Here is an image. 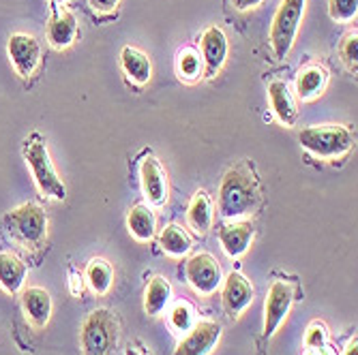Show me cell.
<instances>
[{
    "label": "cell",
    "instance_id": "cell-1",
    "mask_svg": "<svg viewBox=\"0 0 358 355\" xmlns=\"http://www.w3.org/2000/svg\"><path fill=\"white\" fill-rule=\"evenodd\" d=\"M259 204V186L253 172L241 163L230 167L219 184V214L225 220H236L253 214Z\"/></svg>",
    "mask_w": 358,
    "mask_h": 355
},
{
    "label": "cell",
    "instance_id": "cell-2",
    "mask_svg": "<svg viewBox=\"0 0 358 355\" xmlns=\"http://www.w3.org/2000/svg\"><path fill=\"white\" fill-rule=\"evenodd\" d=\"M22 154H24L26 165L32 172V178H35L37 188L43 192L45 197H50L54 202H62L64 197H67V186H64L62 178L58 176V172L52 163L48 144H45L41 133H30L24 139Z\"/></svg>",
    "mask_w": 358,
    "mask_h": 355
},
{
    "label": "cell",
    "instance_id": "cell-3",
    "mask_svg": "<svg viewBox=\"0 0 358 355\" xmlns=\"http://www.w3.org/2000/svg\"><path fill=\"white\" fill-rule=\"evenodd\" d=\"M303 150L317 158H341L354 146V133L343 124H313L299 133Z\"/></svg>",
    "mask_w": 358,
    "mask_h": 355
},
{
    "label": "cell",
    "instance_id": "cell-4",
    "mask_svg": "<svg viewBox=\"0 0 358 355\" xmlns=\"http://www.w3.org/2000/svg\"><path fill=\"white\" fill-rule=\"evenodd\" d=\"M118 319L108 308L92 310L82 324L80 342L84 355H112L118 345Z\"/></svg>",
    "mask_w": 358,
    "mask_h": 355
},
{
    "label": "cell",
    "instance_id": "cell-5",
    "mask_svg": "<svg viewBox=\"0 0 358 355\" xmlns=\"http://www.w3.org/2000/svg\"><path fill=\"white\" fill-rule=\"evenodd\" d=\"M307 0H281L271 24V45L277 60H283L294 47L301 22L305 17Z\"/></svg>",
    "mask_w": 358,
    "mask_h": 355
},
{
    "label": "cell",
    "instance_id": "cell-6",
    "mask_svg": "<svg viewBox=\"0 0 358 355\" xmlns=\"http://www.w3.org/2000/svg\"><path fill=\"white\" fill-rule=\"evenodd\" d=\"M3 222L17 240L28 246H39L48 236V214L41 206L32 202H26L7 212Z\"/></svg>",
    "mask_w": 358,
    "mask_h": 355
},
{
    "label": "cell",
    "instance_id": "cell-7",
    "mask_svg": "<svg viewBox=\"0 0 358 355\" xmlns=\"http://www.w3.org/2000/svg\"><path fill=\"white\" fill-rule=\"evenodd\" d=\"M187 282L202 296H213L223 282V270L210 252H198L185 264Z\"/></svg>",
    "mask_w": 358,
    "mask_h": 355
},
{
    "label": "cell",
    "instance_id": "cell-8",
    "mask_svg": "<svg viewBox=\"0 0 358 355\" xmlns=\"http://www.w3.org/2000/svg\"><path fill=\"white\" fill-rule=\"evenodd\" d=\"M7 54L20 77H30L41 64V43L28 32H13L7 41Z\"/></svg>",
    "mask_w": 358,
    "mask_h": 355
},
{
    "label": "cell",
    "instance_id": "cell-9",
    "mask_svg": "<svg viewBox=\"0 0 358 355\" xmlns=\"http://www.w3.org/2000/svg\"><path fill=\"white\" fill-rule=\"evenodd\" d=\"M294 304V287L287 280H275L268 289L266 304H264V336L271 338L279 326L289 315V308Z\"/></svg>",
    "mask_w": 358,
    "mask_h": 355
},
{
    "label": "cell",
    "instance_id": "cell-10",
    "mask_svg": "<svg viewBox=\"0 0 358 355\" xmlns=\"http://www.w3.org/2000/svg\"><path fill=\"white\" fill-rule=\"evenodd\" d=\"M140 184L144 190V197L148 199L150 206H164L168 202V192H170V184H168V174L164 169V165L159 163V158L152 154H146L140 163Z\"/></svg>",
    "mask_w": 358,
    "mask_h": 355
},
{
    "label": "cell",
    "instance_id": "cell-11",
    "mask_svg": "<svg viewBox=\"0 0 358 355\" xmlns=\"http://www.w3.org/2000/svg\"><path fill=\"white\" fill-rule=\"evenodd\" d=\"M221 340V326L217 321H198L174 349V355H210Z\"/></svg>",
    "mask_w": 358,
    "mask_h": 355
},
{
    "label": "cell",
    "instance_id": "cell-12",
    "mask_svg": "<svg viewBox=\"0 0 358 355\" xmlns=\"http://www.w3.org/2000/svg\"><path fill=\"white\" fill-rule=\"evenodd\" d=\"M227 54H230V43H227L225 32L219 26H208L200 37V56L206 77H215L223 69Z\"/></svg>",
    "mask_w": 358,
    "mask_h": 355
},
{
    "label": "cell",
    "instance_id": "cell-13",
    "mask_svg": "<svg viewBox=\"0 0 358 355\" xmlns=\"http://www.w3.org/2000/svg\"><path fill=\"white\" fill-rule=\"evenodd\" d=\"M221 285H223V289H221L223 310L230 317H238L243 310H247L251 306V302H253V287L245 278V274L234 270V272H230L223 278Z\"/></svg>",
    "mask_w": 358,
    "mask_h": 355
},
{
    "label": "cell",
    "instance_id": "cell-14",
    "mask_svg": "<svg viewBox=\"0 0 358 355\" xmlns=\"http://www.w3.org/2000/svg\"><path fill=\"white\" fill-rule=\"evenodd\" d=\"M217 236L225 255L236 259V257H243L249 250L255 238V227L249 220H232V222H223Z\"/></svg>",
    "mask_w": 358,
    "mask_h": 355
},
{
    "label": "cell",
    "instance_id": "cell-15",
    "mask_svg": "<svg viewBox=\"0 0 358 355\" xmlns=\"http://www.w3.org/2000/svg\"><path fill=\"white\" fill-rule=\"evenodd\" d=\"M20 302H22L26 319L35 328H45L50 324L54 302H52V296L45 292L43 287H26V289H22Z\"/></svg>",
    "mask_w": 358,
    "mask_h": 355
},
{
    "label": "cell",
    "instance_id": "cell-16",
    "mask_svg": "<svg viewBox=\"0 0 358 355\" xmlns=\"http://www.w3.org/2000/svg\"><path fill=\"white\" fill-rule=\"evenodd\" d=\"M80 35V26L78 20L71 11L62 9L54 13V17L48 24V41L54 50H67L76 43Z\"/></svg>",
    "mask_w": 358,
    "mask_h": 355
},
{
    "label": "cell",
    "instance_id": "cell-17",
    "mask_svg": "<svg viewBox=\"0 0 358 355\" xmlns=\"http://www.w3.org/2000/svg\"><path fill=\"white\" fill-rule=\"evenodd\" d=\"M120 67L129 77V82H134L136 86H144L152 77V62L148 54H144L134 45H124L120 50Z\"/></svg>",
    "mask_w": 358,
    "mask_h": 355
},
{
    "label": "cell",
    "instance_id": "cell-18",
    "mask_svg": "<svg viewBox=\"0 0 358 355\" xmlns=\"http://www.w3.org/2000/svg\"><path fill=\"white\" fill-rule=\"evenodd\" d=\"M268 99H271V107L277 116V120L285 126H294L299 120V107L294 96H292L289 88L285 82L275 80L268 84Z\"/></svg>",
    "mask_w": 358,
    "mask_h": 355
},
{
    "label": "cell",
    "instance_id": "cell-19",
    "mask_svg": "<svg viewBox=\"0 0 358 355\" xmlns=\"http://www.w3.org/2000/svg\"><path fill=\"white\" fill-rule=\"evenodd\" d=\"M213 218H215V214H213V202L208 197V192L204 188L195 190L191 202H189V208H187V222H189V227L195 234L204 236L213 227Z\"/></svg>",
    "mask_w": 358,
    "mask_h": 355
},
{
    "label": "cell",
    "instance_id": "cell-20",
    "mask_svg": "<svg viewBox=\"0 0 358 355\" xmlns=\"http://www.w3.org/2000/svg\"><path fill=\"white\" fill-rule=\"evenodd\" d=\"M329 86V71L322 64H307L296 75V92L303 101H311L320 96Z\"/></svg>",
    "mask_w": 358,
    "mask_h": 355
},
{
    "label": "cell",
    "instance_id": "cell-21",
    "mask_svg": "<svg viewBox=\"0 0 358 355\" xmlns=\"http://www.w3.org/2000/svg\"><path fill=\"white\" fill-rule=\"evenodd\" d=\"M26 274H28V266L15 252H0V287L7 294L15 296L22 292Z\"/></svg>",
    "mask_w": 358,
    "mask_h": 355
},
{
    "label": "cell",
    "instance_id": "cell-22",
    "mask_svg": "<svg viewBox=\"0 0 358 355\" xmlns=\"http://www.w3.org/2000/svg\"><path fill=\"white\" fill-rule=\"evenodd\" d=\"M172 298V285L164 276H152L144 292V310L150 317H159L166 310Z\"/></svg>",
    "mask_w": 358,
    "mask_h": 355
},
{
    "label": "cell",
    "instance_id": "cell-23",
    "mask_svg": "<svg viewBox=\"0 0 358 355\" xmlns=\"http://www.w3.org/2000/svg\"><path fill=\"white\" fill-rule=\"evenodd\" d=\"M127 227L131 232V236L140 242H148L155 236L157 229V218L152 210L146 204H136L127 214Z\"/></svg>",
    "mask_w": 358,
    "mask_h": 355
},
{
    "label": "cell",
    "instance_id": "cell-24",
    "mask_svg": "<svg viewBox=\"0 0 358 355\" xmlns=\"http://www.w3.org/2000/svg\"><path fill=\"white\" fill-rule=\"evenodd\" d=\"M86 282L96 296H106L112 289V282H114L112 264L108 259H101V257L90 259V264L86 268Z\"/></svg>",
    "mask_w": 358,
    "mask_h": 355
},
{
    "label": "cell",
    "instance_id": "cell-25",
    "mask_svg": "<svg viewBox=\"0 0 358 355\" xmlns=\"http://www.w3.org/2000/svg\"><path fill=\"white\" fill-rule=\"evenodd\" d=\"M159 246L172 257H182V255H187L191 250L193 242H191L189 234L180 227V225L172 222V225H166L164 232H161Z\"/></svg>",
    "mask_w": 358,
    "mask_h": 355
},
{
    "label": "cell",
    "instance_id": "cell-26",
    "mask_svg": "<svg viewBox=\"0 0 358 355\" xmlns=\"http://www.w3.org/2000/svg\"><path fill=\"white\" fill-rule=\"evenodd\" d=\"M176 69H178V75L187 82H195L200 80L202 73H204V62H202V56L198 50L193 47H187L178 54L176 58Z\"/></svg>",
    "mask_w": 358,
    "mask_h": 355
},
{
    "label": "cell",
    "instance_id": "cell-27",
    "mask_svg": "<svg viewBox=\"0 0 358 355\" xmlns=\"http://www.w3.org/2000/svg\"><path fill=\"white\" fill-rule=\"evenodd\" d=\"M339 56H341V62L345 64V69L350 73L358 71V35H356V30L348 32V35L343 37V41L339 45Z\"/></svg>",
    "mask_w": 358,
    "mask_h": 355
},
{
    "label": "cell",
    "instance_id": "cell-28",
    "mask_svg": "<svg viewBox=\"0 0 358 355\" xmlns=\"http://www.w3.org/2000/svg\"><path fill=\"white\" fill-rule=\"evenodd\" d=\"M358 13V0H329V15L333 22H352Z\"/></svg>",
    "mask_w": 358,
    "mask_h": 355
},
{
    "label": "cell",
    "instance_id": "cell-29",
    "mask_svg": "<svg viewBox=\"0 0 358 355\" xmlns=\"http://www.w3.org/2000/svg\"><path fill=\"white\" fill-rule=\"evenodd\" d=\"M170 324L176 332H189L195 324L193 308L187 302H178L170 312Z\"/></svg>",
    "mask_w": 358,
    "mask_h": 355
},
{
    "label": "cell",
    "instance_id": "cell-30",
    "mask_svg": "<svg viewBox=\"0 0 358 355\" xmlns=\"http://www.w3.org/2000/svg\"><path fill=\"white\" fill-rule=\"evenodd\" d=\"M327 328L320 321H313V324L307 328V334H305V345L313 351H322L327 347Z\"/></svg>",
    "mask_w": 358,
    "mask_h": 355
},
{
    "label": "cell",
    "instance_id": "cell-31",
    "mask_svg": "<svg viewBox=\"0 0 358 355\" xmlns=\"http://www.w3.org/2000/svg\"><path fill=\"white\" fill-rule=\"evenodd\" d=\"M88 5L96 13H112V11L118 9L120 0H88Z\"/></svg>",
    "mask_w": 358,
    "mask_h": 355
},
{
    "label": "cell",
    "instance_id": "cell-32",
    "mask_svg": "<svg viewBox=\"0 0 358 355\" xmlns=\"http://www.w3.org/2000/svg\"><path fill=\"white\" fill-rule=\"evenodd\" d=\"M230 3H232V7L236 11H253V9H257L259 5H262L264 0H230Z\"/></svg>",
    "mask_w": 358,
    "mask_h": 355
},
{
    "label": "cell",
    "instance_id": "cell-33",
    "mask_svg": "<svg viewBox=\"0 0 358 355\" xmlns=\"http://www.w3.org/2000/svg\"><path fill=\"white\" fill-rule=\"evenodd\" d=\"M343 355H358V338H356V336L348 342V347H345Z\"/></svg>",
    "mask_w": 358,
    "mask_h": 355
},
{
    "label": "cell",
    "instance_id": "cell-34",
    "mask_svg": "<svg viewBox=\"0 0 358 355\" xmlns=\"http://www.w3.org/2000/svg\"><path fill=\"white\" fill-rule=\"evenodd\" d=\"M124 355H142L140 351H136V349H127V353Z\"/></svg>",
    "mask_w": 358,
    "mask_h": 355
},
{
    "label": "cell",
    "instance_id": "cell-35",
    "mask_svg": "<svg viewBox=\"0 0 358 355\" xmlns=\"http://www.w3.org/2000/svg\"><path fill=\"white\" fill-rule=\"evenodd\" d=\"M52 3H56V5H64V3H69V0H52Z\"/></svg>",
    "mask_w": 358,
    "mask_h": 355
}]
</instances>
